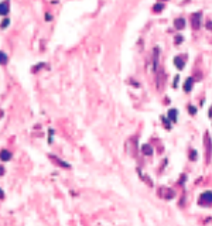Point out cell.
I'll return each instance as SVG.
<instances>
[{"label":"cell","instance_id":"7c38bea8","mask_svg":"<svg viewBox=\"0 0 212 226\" xmlns=\"http://www.w3.org/2000/svg\"><path fill=\"white\" fill-rule=\"evenodd\" d=\"M154 55H153V61H154V64H153V69H157V62H158V52H160V49H158V47H155L154 48Z\"/></svg>","mask_w":212,"mask_h":226},{"label":"cell","instance_id":"30bf717a","mask_svg":"<svg viewBox=\"0 0 212 226\" xmlns=\"http://www.w3.org/2000/svg\"><path fill=\"white\" fill-rule=\"evenodd\" d=\"M188 158H189V161H196V160H198V151H196L195 148H191V150H189Z\"/></svg>","mask_w":212,"mask_h":226},{"label":"cell","instance_id":"52a82bcc","mask_svg":"<svg viewBox=\"0 0 212 226\" xmlns=\"http://www.w3.org/2000/svg\"><path fill=\"white\" fill-rule=\"evenodd\" d=\"M141 153L144 154V155H153V147L150 144H143L141 145Z\"/></svg>","mask_w":212,"mask_h":226},{"label":"cell","instance_id":"cb8c5ba5","mask_svg":"<svg viewBox=\"0 0 212 226\" xmlns=\"http://www.w3.org/2000/svg\"><path fill=\"white\" fill-rule=\"evenodd\" d=\"M209 117H212V107L209 109Z\"/></svg>","mask_w":212,"mask_h":226},{"label":"cell","instance_id":"603a6c76","mask_svg":"<svg viewBox=\"0 0 212 226\" xmlns=\"http://www.w3.org/2000/svg\"><path fill=\"white\" fill-rule=\"evenodd\" d=\"M3 196H4V195H3V191L0 189V198H3Z\"/></svg>","mask_w":212,"mask_h":226},{"label":"cell","instance_id":"7a4b0ae2","mask_svg":"<svg viewBox=\"0 0 212 226\" xmlns=\"http://www.w3.org/2000/svg\"><path fill=\"white\" fill-rule=\"evenodd\" d=\"M185 61H187V56L185 55L174 56V65L177 66V69H182V68L185 66Z\"/></svg>","mask_w":212,"mask_h":226},{"label":"cell","instance_id":"4fadbf2b","mask_svg":"<svg viewBox=\"0 0 212 226\" xmlns=\"http://www.w3.org/2000/svg\"><path fill=\"white\" fill-rule=\"evenodd\" d=\"M161 121H163V124H164V127H165V129L167 130H171V120H170V119H167V117H163V116H161Z\"/></svg>","mask_w":212,"mask_h":226},{"label":"cell","instance_id":"8992f818","mask_svg":"<svg viewBox=\"0 0 212 226\" xmlns=\"http://www.w3.org/2000/svg\"><path fill=\"white\" fill-rule=\"evenodd\" d=\"M192 85H194V78H187L185 82H184V90L185 92H191L192 90Z\"/></svg>","mask_w":212,"mask_h":226},{"label":"cell","instance_id":"9c48e42d","mask_svg":"<svg viewBox=\"0 0 212 226\" xmlns=\"http://www.w3.org/2000/svg\"><path fill=\"white\" fill-rule=\"evenodd\" d=\"M11 158V153L8 150H0V160L3 161H8Z\"/></svg>","mask_w":212,"mask_h":226},{"label":"cell","instance_id":"7402d4cb","mask_svg":"<svg viewBox=\"0 0 212 226\" xmlns=\"http://www.w3.org/2000/svg\"><path fill=\"white\" fill-rule=\"evenodd\" d=\"M3 174H4V167L0 165V175H3Z\"/></svg>","mask_w":212,"mask_h":226},{"label":"cell","instance_id":"5bb4252c","mask_svg":"<svg viewBox=\"0 0 212 226\" xmlns=\"http://www.w3.org/2000/svg\"><path fill=\"white\" fill-rule=\"evenodd\" d=\"M163 8H164L163 3H155L154 6H153V11L154 13H160V11H163Z\"/></svg>","mask_w":212,"mask_h":226},{"label":"cell","instance_id":"9a60e30c","mask_svg":"<svg viewBox=\"0 0 212 226\" xmlns=\"http://www.w3.org/2000/svg\"><path fill=\"white\" fill-rule=\"evenodd\" d=\"M7 55L4 54V52H1L0 51V65H4V64H7Z\"/></svg>","mask_w":212,"mask_h":226},{"label":"cell","instance_id":"8fae6325","mask_svg":"<svg viewBox=\"0 0 212 226\" xmlns=\"http://www.w3.org/2000/svg\"><path fill=\"white\" fill-rule=\"evenodd\" d=\"M199 20H201V13L192 14V23H194V28H199Z\"/></svg>","mask_w":212,"mask_h":226},{"label":"cell","instance_id":"277c9868","mask_svg":"<svg viewBox=\"0 0 212 226\" xmlns=\"http://www.w3.org/2000/svg\"><path fill=\"white\" fill-rule=\"evenodd\" d=\"M174 27H175L177 30H182V28H185V18H182V17L175 18V20H174Z\"/></svg>","mask_w":212,"mask_h":226},{"label":"cell","instance_id":"ffe728a7","mask_svg":"<svg viewBox=\"0 0 212 226\" xmlns=\"http://www.w3.org/2000/svg\"><path fill=\"white\" fill-rule=\"evenodd\" d=\"M44 65H45V64H38L37 66H34V69H33V71H38V69H40L41 66H44Z\"/></svg>","mask_w":212,"mask_h":226},{"label":"cell","instance_id":"ac0fdd59","mask_svg":"<svg viewBox=\"0 0 212 226\" xmlns=\"http://www.w3.org/2000/svg\"><path fill=\"white\" fill-rule=\"evenodd\" d=\"M182 40H184V38H182V35H177V37H175V40H174V42H175V44H179Z\"/></svg>","mask_w":212,"mask_h":226},{"label":"cell","instance_id":"e0dca14e","mask_svg":"<svg viewBox=\"0 0 212 226\" xmlns=\"http://www.w3.org/2000/svg\"><path fill=\"white\" fill-rule=\"evenodd\" d=\"M8 23H10V20H8V18H4V20L1 21V24H0V27H1V28H6V27L8 25Z\"/></svg>","mask_w":212,"mask_h":226},{"label":"cell","instance_id":"d6986e66","mask_svg":"<svg viewBox=\"0 0 212 226\" xmlns=\"http://www.w3.org/2000/svg\"><path fill=\"white\" fill-rule=\"evenodd\" d=\"M178 76H175V78H174V82H172V86H174V88H177V86H178Z\"/></svg>","mask_w":212,"mask_h":226},{"label":"cell","instance_id":"6da1fadb","mask_svg":"<svg viewBox=\"0 0 212 226\" xmlns=\"http://www.w3.org/2000/svg\"><path fill=\"white\" fill-rule=\"evenodd\" d=\"M198 205L206 208V206H212V191H204L198 196Z\"/></svg>","mask_w":212,"mask_h":226},{"label":"cell","instance_id":"3957f363","mask_svg":"<svg viewBox=\"0 0 212 226\" xmlns=\"http://www.w3.org/2000/svg\"><path fill=\"white\" fill-rule=\"evenodd\" d=\"M8 11H10V3H8V0H4L3 3H0V14L6 16Z\"/></svg>","mask_w":212,"mask_h":226},{"label":"cell","instance_id":"44dd1931","mask_svg":"<svg viewBox=\"0 0 212 226\" xmlns=\"http://www.w3.org/2000/svg\"><path fill=\"white\" fill-rule=\"evenodd\" d=\"M206 28L212 31V21H208V23H206Z\"/></svg>","mask_w":212,"mask_h":226},{"label":"cell","instance_id":"ba28073f","mask_svg":"<svg viewBox=\"0 0 212 226\" xmlns=\"http://www.w3.org/2000/svg\"><path fill=\"white\" fill-rule=\"evenodd\" d=\"M49 157H51V158H52V161H55L58 164V165H61V167H64V168H71V165H69V164H68V162H64L62 161V160H59V158H58V157H55V155H49Z\"/></svg>","mask_w":212,"mask_h":226},{"label":"cell","instance_id":"2e32d148","mask_svg":"<svg viewBox=\"0 0 212 226\" xmlns=\"http://www.w3.org/2000/svg\"><path fill=\"white\" fill-rule=\"evenodd\" d=\"M188 112H189L191 116H194V114H196V107L195 106H192V105H189L188 106Z\"/></svg>","mask_w":212,"mask_h":226},{"label":"cell","instance_id":"5b68a950","mask_svg":"<svg viewBox=\"0 0 212 226\" xmlns=\"http://www.w3.org/2000/svg\"><path fill=\"white\" fill-rule=\"evenodd\" d=\"M168 119L171 120V123H177V119H178V110H177V109H170V110H168Z\"/></svg>","mask_w":212,"mask_h":226}]
</instances>
